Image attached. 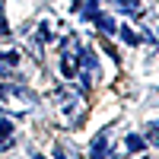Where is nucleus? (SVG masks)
I'll return each instance as SVG.
<instances>
[{
	"label": "nucleus",
	"mask_w": 159,
	"mask_h": 159,
	"mask_svg": "<svg viewBox=\"0 0 159 159\" xmlns=\"http://www.w3.org/2000/svg\"><path fill=\"white\" fill-rule=\"evenodd\" d=\"M54 159H67V156H64V150H54Z\"/></svg>",
	"instance_id": "nucleus-8"
},
{
	"label": "nucleus",
	"mask_w": 159,
	"mask_h": 159,
	"mask_svg": "<svg viewBox=\"0 0 159 159\" xmlns=\"http://www.w3.org/2000/svg\"><path fill=\"white\" fill-rule=\"evenodd\" d=\"M105 156H108V127L99 130V134L89 140V159H105Z\"/></svg>",
	"instance_id": "nucleus-3"
},
{
	"label": "nucleus",
	"mask_w": 159,
	"mask_h": 159,
	"mask_svg": "<svg viewBox=\"0 0 159 159\" xmlns=\"http://www.w3.org/2000/svg\"><path fill=\"white\" fill-rule=\"evenodd\" d=\"M118 35L124 38V45H140V38H143V32L137 35L134 29H130V25H121V29H118Z\"/></svg>",
	"instance_id": "nucleus-4"
},
{
	"label": "nucleus",
	"mask_w": 159,
	"mask_h": 159,
	"mask_svg": "<svg viewBox=\"0 0 159 159\" xmlns=\"http://www.w3.org/2000/svg\"><path fill=\"white\" fill-rule=\"evenodd\" d=\"M80 51L83 48L76 45L73 35L64 38V45H61V73L64 76H76V70H80Z\"/></svg>",
	"instance_id": "nucleus-1"
},
{
	"label": "nucleus",
	"mask_w": 159,
	"mask_h": 159,
	"mask_svg": "<svg viewBox=\"0 0 159 159\" xmlns=\"http://www.w3.org/2000/svg\"><path fill=\"white\" fill-rule=\"evenodd\" d=\"M10 73H13V61L0 57V80H3V76H10Z\"/></svg>",
	"instance_id": "nucleus-7"
},
{
	"label": "nucleus",
	"mask_w": 159,
	"mask_h": 159,
	"mask_svg": "<svg viewBox=\"0 0 159 159\" xmlns=\"http://www.w3.org/2000/svg\"><path fill=\"white\" fill-rule=\"evenodd\" d=\"M124 143H127V150H130V153H140L143 147H147V140H143V137H137V134H130Z\"/></svg>",
	"instance_id": "nucleus-6"
},
{
	"label": "nucleus",
	"mask_w": 159,
	"mask_h": 159,
	"mask_svg": "<svg viewBox=\"0 0 159 159\" xmlns=\"http://www.w3.org/2000/svg\"><path fill=\"white\" fill-rule=\"evenodd\" d=\"M10 134H13V121H0V153L10 147Z\"/></svg>",
	"instance_id": "nucleus-5"
},
{
	"label": "nucleus",
	"mask_w": 159,
	"mask_h": 159,
	"mask_svg": "<svg viewBox=\"0 0 159 159\" xmlns=\"http://www.w3.org/2000/svg\"><path fill=\"white\" fill-rule=\"evenodd\" d=\"M25 89H13V86H0V102L7 105V108H13V111H29L32 108V99H19Z\"/></svg>",
	"instance_id": "nucleus-2"
},
{
	"label": "nucleus",
	"mask_w": 159,
	"mask_h": 159,
	"mask_svg": "<svg viewBox=\"0 0 159 159\" xmlns=\"http://www.w3.org/2000/svg\"><path fill=\"white\" fill-rule=\"evenodd\" d=\"M7 32V22H3V16H0V35H3Z\"/></svg>",
	"instance_id": "nucleus-9"
}]
</instances>
